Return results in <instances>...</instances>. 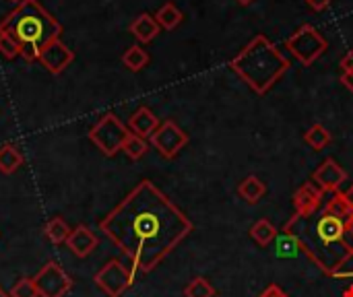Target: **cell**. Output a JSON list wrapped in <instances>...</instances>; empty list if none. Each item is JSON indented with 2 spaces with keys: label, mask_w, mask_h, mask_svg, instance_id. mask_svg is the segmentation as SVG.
<instances>
[{
  "label": "cell",
  "mask_w": 353,
  "mask_h": 297,
  "mask_svg": "<svg viewBox=\"0 0 353 297\" xmlns=\"http://www.w3.org/2000/svg\"><path fill=\"white\" fill-rule=\"evenodd\" d=\"M0 31L10 33L21 43V56L31 62L39 58L41 45L60 39L62 25L37 0H23L4 17Z\"/></svg>",
  "instance_id": "cell-3"
},
{
  "label": "cell",
  "mask_w": 353,
  "mask_h": 297,
  "mask_svg": "<svg viewBox=\"0 0 353 297\" xmlns=\"http://www.w3.org/2000/svg\"><path fill=\"white\" fill-rule=\"evenodd\" d=\"M159 23L155 21V17H151L149 12L139 14L132 23H130V33L139 39V43H149L159 35Z\"/></svg>",
  "instance_id": "cell-15"
},
{
  "label": "cell",
  "mask_w": 353,
  "mask_h": 297,
  "mask_svg": "<svg viewBox=\"0 0 353 297\" xmlns=\"http://www.w3.org/2000/svg\"><path fill=\"white\" fill-rule=\"evenodd\" d=\"M70 227H68V223L64 221V219H60V217H54V219H50L48 223H46V229H43V234H46V238L52 242V244H66V240H68V236H70Z\"/></svg>",
  "instance_id": "cell-21"
},
{
  "label": "cell",
  "mask_w": 353,
  "mask_h": 297,
  "mask_svg": "<svg viewBox=\"0 0 353 297\" xmlns=\"http://www.w3.org/2000/svg\"><path fill=\"white\" fill-rule=\"evenodd\" d=\"M192 221L151 182H139L99 223L139 273L159 267L192 232Z\"/></svg>",
  "instance_id": "cell-1"
},
{
  "label": "cell",
  "mask_w": 353,
  "mask_h": 297,
  "mask_svg": "<svg viewBox=\"0 0 353 297\" xmlns=\"http://www.w3.org/2000/svg\"><path fill=\"white\" fill-rule=\"evenodd\" d=\"M37 60L41 62V66H43L48 72L60 74L66 66L72 64L74 52H72L68 45H64L60 39H52V41H48L46 45H41L39 58H37Z\"/></svg>",
  "instance_id": "cell-10"
},
{
  "label": "cell",
  "mask_w": 353,
  "mask_h": 297,
  "mask_svg": "<svg viewBox=\"0 0 353 297\" xmlns=\"http://www.w3.org/2000/svg\"><path fill=\"white\" fill-rule=\"evenodd\" d=\"M238 2H240L242 6H248V4H250V2H254V0H238Z\"/></svg>",
  "instance_id": "cell-32"
},
{
  "label": "cell",
  "mask_w": 353,
  "mask_h": 297,
  "mask_svg": "<svg viewBox=\"0 0 353 297\" xmlns=\"http://www.w3.org/2000/svg\"><path fill=\"white\" fill-rule=\"evenodd\" d=\"M347 223H350V227H352V229H353V215H352V217H350V219H347Z\"/></svg>",
  "instance_id": "cell-34"
},
{
  "label": "cell",
  "mask_w": 353,
  "mask_h": 297,
  "mask_svg": "<svg viewBox=\"0 0 353 297\" xmlns=\"http://www.w3.org/2000/svg\"><path fill=\"white\" fill-rule=\"evenodd\" d=\"M122 64H124L128 70L139 72V70H143V68L149 64V54H147L145 48H141L139 43H134V45H130V48L122 54Z\"/></svg>",
  "instance_id": "cell-19"
},
{
  "label": "cell",
  "mask_w": 353,
  "mask_h": 297,
  "mask_svg": "<svg viewBox=\"0 0 353 297\" xmlns=\"http://www.w3.org/2000/svg\"><path fill=\"white\" fill-rule=\"evenodd\" d=\"M316 12H323V10H327L329 8V4H331V0H306Z\"/></svg>",
  "instance_id": "cell-30"
},
{
  "label": "cell",
  "mask_w": 353,
  "mask_h": 297,
  "mask_svg": "<svg viewBox=\"0 0 353 297\" xmlns=\"http://www.w3.org/2000/svg\"><path fill=\"white\" fill-rule=\"evenodd\" d=\"M182 19H184V14H182V10H180L174 2H165V4L157 10V14H155V21H157L159 27H163V29H176V27L182 23Z\"/></svg>",
  "instance_id": "cell-20"
},
{
  "label": "cell",
  "mask_w": 353,
  "mask_h": 297,
  "mask_svg": "<svg viewBox=\"0 0 353 297\" xmlns=\"http://www.w3.org/2000/svg\"><path fill=\"white\" fill-rule=\"evenodd\" d=\"M345 180H347V172L335 159H325L312 174V182L325 192H339Z\"/></svg>",
  "instance_id": "cell-11"
},
{
  "label": "cell",
  "mask_w": 353,
  "mask_h": 297,
  "mask_svg": "<svg viewBox=\"0 0 353 297\" xmlns=\"http://www.w3.org/2000/svg\"><path fill=\"white\" fill-rule=\"evenodd\" d=\"M352 190H353V184H352Z\"/></svg>",
  "instance_id": "cell-36"
},
{
  "label": "cell",
  "mask_w": 353,
  "mask_h": 297,
  "mask_svg": "<svg viewBox=\"0 0 353 297\" xmlns=\"http://www.w3.org/2000/svg\"><path fill=\"white\" fill-rule=\"evenodd\" d=\"M151 145L159 151L161 157L174 159L186 145H188V134L172 120H165L159 124V128L151 134Z\"/></svg>",
  "instance_id": "cell-9"
},
{
  "label": "cell",
  "mask_w": 353,
  "mask_h": 297,
  "mask_svg": "<svg viewBox=\"0 0 353 297\" xmlns=\"http://www.w3.org/2000/svg\"><path fill=\"white\" fill-rule=\"evenodd\" d=\"M339 66L343 68V72H353V50H350V52L341 58Z\"/></svg>",
  "instance_id": "cell-29"
},
{
  "label": "cell",
  "mask_w": 353,
  "mask_h": 297,
  "mask_svg": "<svg viewBox=\"0 0 353 297\" xmlns=\"http://www.w3.org/2000/svg\"><path fill=\"white\" fill-rule=\"evenodd\" d=\"M186 297H213L215 296V287L205 279V277H194L186 289H184Z\"/></svg>",
  "instance_id": "cell-24"
},
{
  "label": "cell",
  "mask_w": 353,
  "mask_h": 297,
  "mask_svg": "<svg viewBox=\"0 0 353 297\" xmlns=\"http://www.w3.org/2000/svg\"><path fill=\"white\" fill-rule=\"evenodd\" d=\"M134 269L126 267L122 260H110L95 275V285L108 297H120L134 283Z\"/></svg>",
  "instance_id": "cell-7"
},
{
  "label": "cell",
  "mask_w": 353,
  "mask_h": 297,
  "mask_svg": "<svg viewBox=\"0 0 353 297\" xmlns=\"http://www.w3.org/2000/svg\"><path fill=\"white\" fill-rule=\"evenodd\" d=\"M265 192H267V186H265V182H263L261 178H256V176H248V178L242 180V184L238 186V194H240L246 203H250V205L259 203V201L265 196Z\"/></svg>",
  "instance_id": "cell-16"
},
{
  "label": "cell",
  "mask_w": 353,
  "mask_h": 297,
  "mask_svg": "<svg viewBox=\"0 0 353 297\" xmlns=\"http://www.w3.org/2000/svg\"><path fill=\"white\" fill-rule=\"evenodd\" d=\"M259 297H290V296H288L279 285H269V287H267V289H265V291H263Z\"/></svg>",
  "instance_id": "cell-28"
},
{
  "label": "cell",
  "mask_w": 353,
  "mask_h": 297,
  "mask_svg": "<svg viewBox=\"0 0 353 297\" xmlns=\"http://www.w3.org/2000/svg\"><path fill=\"white\" fill-rule=\"evenodd\" d=\"M341 83L353 93V72H343V74H341Z\"/></svg>",
  "instance_id": "cell-31"
},
{
  "label": "cell",
  "mask_w": 353,
  "mask_h": 297,
  "mask_svg": "<svg viewBox=\"0 0 353 297\" xmlns=\"http://www.w3.org/2000/svg\"><path fill=\"white\" fill-rule=\"evenodd\" d=\"M10 297H39V296H37V289H35L33 279L23 277V279H19V281L12 285V289H10Z\"/></svg>",
  "instance_id": "cell-27"
},
{
  "label": "cell",
  "mask_w": 353,
  "mask_h": 297,
  "mask_svg": "<svg viewBox=\"0 0 353 297\" xmlns=\"http://www.w3.org/2000/svg\"><path fill=\"white\" fill-rule=\"evenodd\" d=\"M250 238H252L261 248H267V246H271V244L275 242L277 229H275V225H273L271 221L261 219V221H256V223L250 227Z\"/></svg>",
  "instance_id": "cell-17"
},
{
  "label": "cell",
  "mask_w": 353,
  "mask_h": 297,
  "mask_svg": "<svg viewBox=\"0 0 353 297\" xmlns=\"http://www.w3.org/2000/svg\"><path fill=\"white\" fill-rule=\"evenodd\" d=\"M347 219L333 215L327 207H321L312 215H292L283 225V234L298 240L300 250L329 277H335L353 254L345 246Z\"/></svg>",
  "instance_id": "cell-2"
},
{
  "label": "cell",
  "mask_w": 353,
  "mask_h": 297,
  "mask_svg": "<svg viewBox=\"0 0 353 297\" xmlns=\"http://www.w3.org/2000/svg\"><path fill=\"white\" fill-rule=\"evenodd\" d=\"M304 141H306L312 149L323 151V149L333 141V136H331V132H329L323 124H314V126H310V128L306 130Z\"/></svg>",
  "instance_id": "cell-22"
},
{
  "label": "cell",
  "mask_w": 353,
  "mask_h": 297,
  "mask_svg": "<svg viewBox=\"0 0 353 297\" xmlns=\"http://www.w3.org/2000/svg\"><path fill=\"white\" fill-rule=\"evenodd\" d=\"M159 120H157V116L149 110V107H139L132 116H130V120H128V130L132 132V134H137V136H143V139H151V134L159 128Z\"/></svg>",
  "instance_id": "cell-14"
},
{
  "label": "cell",
  "mask_w": 353,
  "mask_h": 297,
  "mask_svg": "<svg viewBox=\"0 0 353 297\" xmlns=\"http://www.w3.org/2000/svg\"><path fill=\"white\" fill-rule=\"evenodd\" d=\"M323 198H325V190L319 188L312 180L304 182L298 192L294 194V207L296 213L294 215H312L314 211H319L323 207Z\"/></svg>",
  "instance_id": "cell-12"
},
{
  "label": "cell",
  "mask_w": 353,
  "mask_h": 297,
  "mask_svg": "<svg viewBox=\"0 0 353 297\" xmlns=\"http://www.w3.org/2000/svg\"><path fill=\"white\" fill-rule=\"evenodd\" d=\"M232 70L259 95H265L292 66V62L265 35H256L230 62Z\"/></svg>",
  "instance_id": "cell-4"
},
{
  "label": "cell",
  "mask_w": 353,
  "mask_h": 297,
  "mask_svg": "<svg viewBox=\"0 0 353 297\" xmlns=\"http://www.w3.org/2000/svg\"><path fill=\"white\" fill-rule=\"evenodd\" d=\"M10 2H17V4H19V2H23V0H10Z\"/></svg>",
  "instance_id": "cell-35"
},
{
  "label": "cell",
  "mask_w": 353,
  "mask_h": 297,
  "mask_svg": "<svg viewBox=\"0 0 353 297\" xmlns=\"http://www.w3.org/2000/svg\"><path fill=\"white\" fill-rule=\"evenodd\" d=\"M130 130L120 122L118 116L114 114H105L101 116V120L91 128L89 132V141L108 157H114L118 151H122L124 141L128 139Z\"/></svg>",
  "instance_id": "cell-6"
},
{
  "label": "cell",
  "mask_w": 353,
  "mask_h": 297,
  "mask_svg": "<svg viewBox=\"0 0 353 297\" xmlns=\"http://www.w3.org/2000/svg\"><path fill=\"white\" fill-rule=\"evenodd\" d=\"M21 165H23V155L19 153V149H17L14 145L8 143V145L0 147V172H2V174L10 176V174H14Z\"/></svg>",
  "instance_id": "cell-18"
},
{
  "label": "cell",
  "mask_w": 353,
  "mask_h": 297,
  "mask_svg": "<svg viewBox=\"0 0 353 297\" xmlns=\"http://www.w3.org/2000/svg\"><path fill=\"white\" fill-rule=\"evenodd\" d=\"M66 246L74 256L85 258L97 248V236L87 225H79V227H74L70 232V236L66 240Z\"/></svg>",
  "instance_id": "cell-13"
},
{
  "label": "cell",
  "mask_w": 353,
  "mask_h": 297,
  "mask_svg": "<svg viewBox=\"0 0 353 297\" xmlns=\"http://www.w3.org/2000/svg\"><path fill=\"white\" fill-rule=\"evenodd\" d=\"M33 283L39 297H64L72 287V279L68 277V273L52 260L37 271Z\"/></svg>",
  "instance_id": "cell-8"
},
{
  "label": "cell",
  "mask_w": 353,
  "mask_h": 297,
  "mask_svg": "<svg viewBox=\"0 0 353 297\" xmlns=\"http://www.w3.org/2000/svg\"><path fill=\"white\" fill-rule=\"evenodd\" d=\"M147 149H149V145H147V141L143 139V136H137V134H128V139L124 141V145H122V151L130 157V159H141L145 153H147Z\"/></svg>",
  "instance_id": "cell-23"
},
{
  "label": "cell",
  "mask_w": 353,
  "mask_h": 297,
  "mask_svg": "<svg viewBox=\"0 0 353 297\" xmlns=\"http://www.w3.org/2000/svg\"><path fill=\"white\" fill-rule=\"evenodd\" d=\"M0 297H10V294H6V291H4V289L0 287Z\"/></svg>",
  "instance_id": "cell-33"
},
{
  "label": "cell",
  "mask_w": 353,
  "mask_h": 297,
  "mask_svg": "<svg viewBox=\"0 0 353 297\" xmlns=\"http://www.w3.org/2000/svg\"><path fill=\"white\" fill-rule=\"evenodd\" d=\"M296 252H302L298 240H296L294 236H290V234H283V236L277 240V254H279V256L292 258V256H296Z\"/></svg>",
  "instance_id": "cell-26"
},
{
  "label": "cell",
  "mask_w": 353,
  "mask_h": 297,
  "mask_svg": "<svg viewBox=\"0 0 353 297\" xmlns=\"http://www.w3.org/2000/svg\"><path fill=\"white\" fill-rule=\"evenodd\" d=\"M0 54L4 58H17L21 54V43L6 31H0Z\"/></svg>",
  "instance_id": "cell-25"
},
{
  "label": "cell",
  "mask_w": 353,
  "mask_h": 297,
  "mask_svg": "<svg viewBox=\"0 0 353 297\" xmlns=\"http://www.w3.org/2000/svg\"><path fill=\"white\" fill-rule=\"evenodd\" d=\"M285 48L304 64L310 66L314 64L329 48V41L325 39V35L314 27V25H302L288 41Z\"/></svg>",
  "instance_id": "cell-5"
}]
</instances>
